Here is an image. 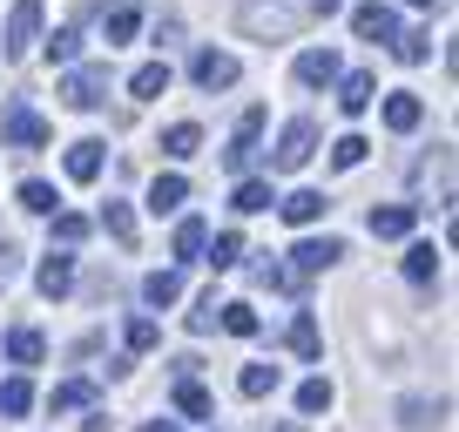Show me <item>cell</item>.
<instances>
[{
    "instance_id": "22",
    "label": "cell",
    "mask_w": 459,
    "mask_h": 432,
    "mask_svg": "<svg viewBox=\"0 0 459 432\" xmlns=\"http://www.w3.org/2000/svg\"><path fill=\"white\" fill-rule=\"evenodd\" d=\"M271 183H264V176H244V183H237V196H230V210H244V216H257V210H271Z\"/></svg>"
},
{
    "instance_id": "8",
    "label": "cell",
    "mask_w": 459,
    "mask_h": 432,
    "mask_svg": "<svg viewBox=\"0 0 459 432\" xmlns=\"http://www.w3.org/2000/svg\"><path fill=\"white\" fill-rule=\"evenodd\" d=\"M101 95H108V68H74L68 82H61V101H68V108H101Z\"/></svg>"
},
{
    "instance_id": "19",
    "label": "cell",
    "mask_w": 459,
    "mask_h": 432,
    "mask_svg": "<svg viewBox=\"0 0 459 432\" xmlns=\"http://www.w3.org/2000/svg\"><path fill=\"white\" fill-rule=\"evenodd\" d=\"M277 210H284V223H298V230H304V223H317V216H325L331 203L317 196V189H298V196H284V203H277Z\"/></svg>"
},
{
    "instance_id": "39",
    "label": "cell",
    "mask_w": 459,
    "mask_h": 432,
    "mask_svg": "<svg viewBox=\"0 0 459 432\" xmlns=\"http://www.w3.org/2000/svg\"><path fill=\"white\" fill-rule=\"evenodd\" d=\"M298 412H331V385L325 378H304L298 385Z\"/></svg>"
},
{
    "instance_id": "29",
    "label": "cell",
    "mask_w": 459,
    "mask_h": 432,
    "mask_svg": "<svg viewBox=\"0 0 459 432\" xmlns=\"http://www.w3.org/2000/svg\"><path fill=\"white\" fill-rule=\"evenodd\" d=\"M34 405V385L28 378H0V419H21Z\"/></svg>"
},
{
    "instance_id": "43",
    "label": "cell",
    "mask_w": 459,
    "mask_h": 432,
    "mask_svg": "<svg viewBox=\"0 0 459 432\" xmlns=\"http://www.w3.org/2000/svg\"><path fill=\"white\" fill-rule=\"evenodd\" d=\"M176 34H183V21H176V14H162V21H156V48H169Z\"/></svg>"
},
{
    "instance_id": "36",
    "label": "cell",
    "mask_w": 459,
    "mask_h": 432,
    "mask_svg": "<svg viewBox=\"0 0 459 432\" xmlns=\"http://www.w3.org/2000/svg\"><path fill=\"white\" fill-rule=\"evenodd\" d=\"M365 149H372L365 135H338V143H331V162H338V169H359V162H365Z\"/></svg>"
},
{
    "instance_id": "31",
    "label": "cell",
    "mask_w": 459,
    "mask_h": 432,
    "mask_svg": "<svg viewBox=\"0 0 459 432\" xmlns=\"http://www.w3.org/2000/svg\"><path fill=\"white\" fill-rule=\"evenodd\" d=\"M203 250H210L203 264H216V271H237V264H244V237H237V230H223L216 244H203Z\"/></svg>"
},
{
    "instance_id": "4",
    "label": "cell",
    "mask_w": 459,
    "mask_h": 432,
    "mask_svg": "<svg viewBox=\"0 0 459 432\" xmlns=\"http://www.w3.org/2000/svg\"><path fill=\"white\" fill-rule=\"evenodd\" d=\"M338 257H344V244H338V237H304V244L290 250V264H284V271H290V284H304V277L331 271Z\"/></svg>"
},
{
    "instance_id": "5",
    "label": "cell",
    "mask_w": 459,
    "mask_h": 432,
    "mask_svg": "<svg viewBox=\"0 0 459 432\" xmlns=\"http://www.w3.org/2000/svg\"><path fill=\"white\" fill-rule=\"evenodd\" d=\"M48 135H55V129L34 116L28 101H7V116H0V143H14V149H41Z\"/></svg>"
},
{
    "instance_id": "44",
    "label": "cell",
    "mask_w": 459,
    "mask_h": 432,
    "mask_svg": "<svg viewBox=\"0 0 459 432\" xmlns=\"http://www.w3.org/2000/svg\"><path fill=\"white\" fill-rule=\"evenodd\" d=\"M82 432H115V426H108V412H88V419H82Z\"/></svg>"
},
{
    "instance_id": "17",
    "label": "cell",
    "mask_w": 459,
    "mask_h": 432,
    "mask_svg": "<svg viewBox=\"0 0 459 432\" xmlns=\"http://www.w3.org/2000/svg\"><path fill=\"white\" fill-rule=\"evenodd\" d=\"M129 95H135V101L169 95V61H149V68H135V74H129Z\"/></svg>"
},
{
    "instance_id": "14",
    "label": "cell",
    "mask_w": 459,
    "mask_h": 432,
    "mask_svg": "<svg viewBox=\"0 0 459 432\" xmlns=\"http://www.w3.org/2000/svg\"><path fill=\"white\" fill-rule=\"evenodd\" d=\"M419 210L412 203H385V210H372V237H412Z\"/></svg>"
},
{
    "instance_id": "9",
    "label": "cell",
    "mask_w": 459,
    "mask_h": 432,
    "mask_svg": "<svg viewBox=\"0 0 459 432\" xmlns=\"http://www.w3.org/2000/svg\"><path fill=\"white\" fill-rule=\"evenodd\" d=\"M351 34H359V41H392V34H399V14H392L385 0H365V7H351Z\"/></svg>"
},
{
    "instance_id": "24",
    "label": "cell",
    "mask_w": 459,
    "mask_h": 432,
    "mask_svg": "<svg viewBox=\"0 0 459 432\" xmlns=\"http://www.w3.org/2000/svg\"><path fill=\"white\" fill-rule=\"evenodd\" d=\"M196 149H203V129H196V122H176V129H162V156L189 162Z\"/></svg>"
},
{
    "instance_id": "48",
    "label": "cell",
    "mask_w": 459,
    "mask_h": 432,
    "mask_svg": "<svg viewBox=\"0 0 459 432\" xmlns=\"http://www.w3.org/2000/svg\"><path fill=\"white\" fill-rule=\"evenodd\" d=\"M405 7H439V0H405Z\"/></svg>"
},
{
    "instance_id": "25",
    "label": "cell",
    "mask_w": 459,
    "mask_h": 432,
    "mask_svg": "<svg viewBox=\"0 0 459 432\" xmlns=\"http://www.w3.org/2000/svg\"><path fill=\"white\" fill-rule=\"evenodd\" d=\"M216 324H223L230 338H257V332H264V317L250 311V304H223V311H216Z\"/></svg>"
},
{
    "instance_id": "2",
    "label": "cell",
    "mask_w": 459,
    "mask_h": 432,
    "mask_svg": "<svg viewBox=\"0 0 459 432\" xmlns=\"http://www.w3.org/2000/svg\"><path fill=\"white\" fill-rule=\"evenodd\" d=\"M34 34H41V0H14V7H7V28H0V55L21 61L34 48Z\"/></svg>"
},
{
    "instance_id": "33",
    "label": "cell",
    "mask_w": 459,
    "mask_h": 432,
    "mask_svg": "<svg viewBox=\"0 0 459 432\" xmlns=\"http://www.w3.org/2000/svg\"><path fill=\"white\" fill-rule=\"evenodd\" d=\"M237 392H244V399H271V392H277V365H244Z\"/></svg>"
},
{
    "instance_id": "7",
    "label": "cell",
    "mask_w": 459,
    "mask_h": 432,
    "mask_svg": "<svg viewBox=\"0 0 459 432\" xmlns=\"http://www.w3.org/2000/svg\"><path fill=\"white\" fill-rule=\"evenodd\" d=\"M237 74H244L237 55H216V48H196V61H189V82L210 88V95H216V88H237Z\"/></svg>"
},
{
    "instance_id": "32",
    "label": "cell",
    "mask_w": 459,
    "mask_h": 432,
    "mask_svg": "<svg viewBox=\"0 0 459 432\" xmlns=\"http://www.w3.org/2000/svg\"><path fill=\"white\" fill-rule=\"evenodd\" d=\"M290 351H298V359H317V351H325V338H317V317H311V311H298V324H290Z\"/></svg>"
},
{
    "instance_id": "30",
    "label": "cell",
    "mask_w": 459,
    "mask_h": 432,
    "mask_svg": "<svg viewBox=\"0 0 459 432\" xmlns=\"http://www.w3.org/2000/svg\"><path fill=\"white\" fill-rule=\"evenodd\" d=\"M135 34H143V7H108V48L135 41Z\"/></svg>"
},
{
    "instance_id": "35",
    "label": "cell",
    "mask_w": 459,
    "mask_h": 432,
    "mask_svg": "<svg viewBox=\"0 0 459 432\" xmlns=\"http://www.w3.org/2000/svg\"><path fill=\"white\" fill-rule=\"evenodd\" d=\"M432 271H439V250H432V244H412V250H405V277H412V284H426Z\"/></svg>"
},
{
    "instance_id": "12",
    "label": "cell",
    "mask_w": 459,
    "mask_h": 432,
    "mask_svg": "<svg viewBox=\"0 0 459 432\" xmlns=\"http://www.w3.org/2000/svg\"><path fill=\"white\" fill-rule=\"evenodd\" d=\"M372 101H378V82H372V74H338V108H344V116H365Z\"/></svg>"
},
{
    "instance_id": "42",
    "label": "cell",
    "mask_w": 459,
    "mask_h": 432,
    "mask_svg": "<svg viewBox=\"0 0 459 432\" xmlns=\"http://www.w3.org/2000/svg\"><path fill=\"white\" fill-rule=\"evenodd\" d=\"M156 317H135V324H129V351H156Z\"/></svg>"
},
{
    "instance_id": "46",
    "label": "cell",
    "mask_w": 459,
    "mask_h": 432,
    "mask_svg": "<svg viewBox=\"0 0 459 432\" xmlns=\"http://www.w3.org/2000/svg\"><path fill=\"white\" fill-rule=\"evenodd\" d=\"M143 432H176V419H149V426Z\"/></svg>"
},
{
    "instance_id": "37",
    "label": "cell",
    "mask_w": 459,
    "mask_h": 432,
    "mask_svg": "<svg viewBox=\"0 0 459 432\" xmlns=\"http://www.w3.org/2000/svg\"><path fill=\"white\" fill-rule=\"evenodd\" d=\"M74 55H82V28H61V34H48V61H61V68H68Z\"/></svg>"
},
{
    "instance_id": "40",
    "label": "cell",
    "mask_w": 459,
    "mask_h": 432,
    "mask_svg": "<svg viewBox=\"0 0 459 432\" xmlns=\"http://www.w3.org/2000/svg\"><path fill=\"white\" fill-rule=\"evenodd\" d=\"M216 311H223V304H216V290H203V298H196V311H189V332H216Z\"/></svg>"
},
{
    "instance_id": "6",
    "label": "cell",
    "mask_w": 459,
    "mask_h": 432,
    "mask_svg": "<svg viewBox=\"0 0 459 432\" xmlns=\"http://www.w3.org/2000/svg\"><path fill=\"white\" fill-rule=\"evenodd\" d=\"M257 135H264V108H244V122H237V135H230V149H223L230 176H244L250 162H257Z\"/></svg>"
},
{
    "instance_id": "11",
    "label": "cell",
    "mask_w": 459,
    "mask_h": 432,
    "mask_svg": "<svg viewBox=\"0 0 459 432\" xmlns=\"http://www.w3.org/2000/svg\"><path fill=\"white\" fill-rule=\"evenodd\" d=\"M34 284H41V298H68V290H74V257H68V250H55V257L34 271Z\"/></svg>"
},
{
    "instance_id": "10",
    "label": "cell",
    "mask_w": 459,
    "mask_h": 432,
    "mask_svg": "<svg viewBox=\"0 0 459 432\" xmlns=\"http://www.w3.org/2000/svg\"><path fill=\"white\" fill-rule=\"evenodd\" d=\"M419 122H426V101H419V95H405V88H399V95H385V129L392 135H412Z\"/></svg>"
},
{
    "instance_id": "3",
    "label": "cell",
    "mask_w": 459,
    "mask_h": 432,
    "mask_svg": "<svg viewBox=\"0 0 459 432\" xmlns=\"http://www.w3.org/2000/svg\"><path fill=\"white\" fill-rule=\"evenodd\" d=\"M311 149H317V122L311 116H298V122H284V135H277V149H271V169H304L311 162Z\"/></svg>"
},
{
    "instance_id": "26",
    "label": "cell",
    "mask_w": 459,
    "mask_h": 432,
    "mask_svg": "<svg viewBox=\"0 0 459 432\" xmlns=\"http://www.w3.org/2000/svg\"><path fill=\"white\" fill-rule=\"evenodd\" d=\"M176 298H183V277H176V271H149L143 277V304L162 311V304H176Z\"/></svg>"
},
{
    "instance_id": "15",
    "label": "cell",
    "mask_w": 459,
    "mask_h": 432,
    "mask_svg": "<svg viewBox=\"0 0 459 432\" xmlns=\"http://www.w3.org/2000/svg\"><path fill=\"white\" fill-rule=\"evenodd\" d=\"M7 359L28 372V365H41V359H48V338L34 332V324H21V332H7Z\"/></svg>"
},
{
    "instance_id": "47",
    "label": "cell",
    "mask_w": 459,
    "mask_h": 432,
    "mask_svg": "<svg viewBox=\"0 0 459 432\" xmlns=\"http://www.w3.org/2000/svg\"><path fill=\"white\" fill-rule=\"evenodd\" d=\"M277 432H304V426H298V419H284V426H277Z\"/></svg>"
},
{
    "instance_id": "41",
    "label": "cell",
    "mask_w": 459,
    "mask_h": 432,
    "mask_svg": "<svg viewBox=\"0 0 459 432\" xmlns=\"http://www.w3.org/2000/svg\"><path fill=\"white\" fill-rule=\"evenodd\" d=\"M55 237H61V244H82V237H88V216L61 210V216H55Z\"/></svg>"
},
{
    "instance_id": "28",
    "label": "cell",
    "mask_w": 459,
    "mask_h": 432,
    "mask_svg": "<svg viewBox=\"0 0 459 432\" xmlns=\"http://www.w3.org/2000/svg\"><path fill=\"white\" fill-rule=\"evenodd\" d=\"M176 412H183V419H210V412H216V405H210V392H203L189 372H183V385H176Z\"/></svg>"
},
{
    "instance_id": "21",
    "label": "cell",
    "mask_w": 459,
    "mask_h": 432,
    "mask_svg": "<svg viewBox=\"0 0 459 432\" xmlns=\"http://www.w3.org/2000/svg\"><path fill=\"white\" fill-rule=\"evenodd\" d=\"M203 244H210V223H203V216H183V223H176V257L196 264V257H203Z\"/></svg>"
},
{
    "instance_id": "34",
    "label": "cell",
    "mask_w": 459,
    "mask_h": 432,
    "mask_svg": "<svg viewBox=\"0 0 459 432\" xmlns=\"http://www.w3.org/2000/svg\"><path fill=\"white\" fill-rule=\"evenodd\" d=\"M21 210L28 216H55V189H48L41 176H28V183H21Z\"/></svg>"
},
{
    "instance_id": "18",
    "label": "cell",
    "mask_w": 459,
    "mask_h": 432,
    "mask_svg": "<svg viewBox=\"0 0 459 432\" xmlns=\"http://www.w3.org/2000/svg\"><path fill=\"white\" fill-rule=\"evenodd\" d=\"M183 203H189V183H183V176H156V183H149V210H156V216L183 210Z\"/></svg>"
},
{
    "instance_id": "45",
    "label": "cell",
    "mask_w": 459,
    "mask_h": 432,
    "mask_svg": "<svg viewBox=\"0 0 459 432\" xmlns=\"http://www.w3.org/2000/svg\"><path fill=\"white\" fill-rule=\"evenodd\" d=\"M338 7H344V0H311V14H338Z\"/></svg>"
},
{
    "instance_id": "23",
    "label": "cell",
    "mask_w": 459,
    "mask_h": 432,
    "mask_svg": "<svg viewBox=\"0 0 459 432\" xmlns=\"http://www.w3.org/2000/svg\"><path fill=\"white\" fill-rule=\"evenodd\" d=\"M82 405H95V385H88V378H68V385L48 392V412H82Z\"/></svg>"
},
{
    "instance_id": "27",
    "label": "cell",
    "mask_w": 459,
    "mask_h": 432,
    "mask_svg": "<svg viewBox=\"0 0 459 432\" xmlns=\"http://www.w3.org/2000/svg\"><path fill=\"white\" fill-rule=\"evenodd\" d=\"M68 176L74 183H95L101 176V143H68Z\"/></svg>"
},
{
    "instance_id": "20",
    "label": "cell",
    "mask_w": 459,
    "mask_h": 432,
    "mask_svg": "<svg viewBox=\"0 0 459 432\" xmlns=\"http://www.w3.org/2000/svg\"><path fill=\"white\" fill-rule=\"evenodd\" d=\"M385 48H392V55L405 61V68H419V61H432V34H426V28H405V34H392Z\"/></svg>"
},
{
    "instance_id": "1",
    "label": "cell",
    "mask_w": 459,
    "mask_h": 432,
    "mask_svg": "<svg viewBox=\"0 0 459 432\" xmlns=\"http://www.w3.org/2000/svg\"><path fill=\"white\" fill-rule=\"evenodd\" d=\"M237 28H244L250 41H290V34H298V7H290V0H244V7H237Z\"/></svg>"
},
{
    "instance_id": "38",
    "label": "cell",
    "mask_w": 459,
    "mask_h": 432,
    "mask_svg": "<svg viewBox=\"0 0 459 432\" xmlns=\"http://www.w3.org/2000/svg\"><path fill=\"white\" fill-rule=\"evenodd\" d=\"M439 412H446V405H426V399H405V405H399V426H412V432H419V426H439Z\"/></svg>"
},
{
    "instance_id": "16",
    "label": "cell",
    "mask_w": 459,
    "mask_h": 432,
    "mask_svg": "<svg viewBox=\"0 0 459 432\" xmlns=\"http://www.w3.org/2000/svg\"><path fill=\"white\" fill-rule=\"evenodd\" d=\"M101 230H108L115 237V244H122V250H135V210H129V203H101Z\"/></svg>"
},
{
    "instance_id": "13",
    "label": "cell",
    "mask_w": 459,
    "mask_h": 432,
    "mask_svg": "<svg viewBox=\"0 0 459 432\" xmlns=\"http://www.w3.org/2000/svg\"><path fill=\"white\" fill-rule=\"evenodd\" d=\"M298 82H304V88H331V82H338V55H331V48L298 55Z\"/></svg>"
}]
</instances>
